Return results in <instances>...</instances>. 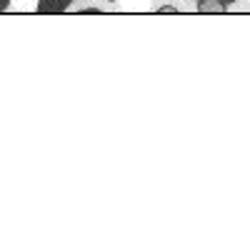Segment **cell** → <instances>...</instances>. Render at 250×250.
Listing matches in <instances>:
<instances>
[{"label":"cell","instance_id":"1","mask_svg":"<svg viewBox=\"0 0 250 250\" xmlns=\"http://www.w3.org/2000/svg\"><path fill=\"white\" fill-rule=\"evenodd\" d=\"M73 0H38V13H65Z\"/></svg>","mask_w":250,"mask_h":250},{"label":"cell","instance_id":"2","mask_svg":"<svg viewBox=\"0 0 250 250\" xmlns=\"http://www.w3.org/2000/svg\"><path fill=\"white\" fill-rule=\"evenodd\" d=\"M228 8L220 0H198V13H225Z\"/></svg>","mask_w":250,"mask_h":250},{"label":"cell","instance_id":"3","mask_svg":"<svg viewBox=\"0 0 250 250\" xmlns=\"http://www.w3.org/2000/svg\"><path fill=\"white\" fill-rule=\"evenodd\" d=\"M158 10H160V13H178V8H175V5H160Z\"/></svg>","mask_w":250,"mask_h":250},{"label":"cell","instance_id":"4","mask_svg":"<svg viewBox=\"0 0 250 250\" xmlns=\"http://www.w3.org/2000/svg\"><path fill=\"white\" fill-rule=\"evenodd\" d=\"M8 5H10V0H0V10H8Z\"/></svg>","mask_w":250,"mask_h":250},{"label":"cell","instance_id":"5","mask_svg":"<svg viewBox=\"0 0 250 250\" xmlns=\"http://www.w3.org/2000/svg\"><path fill=\"white\" fill-rule=\"evenodd\" d=\"M220 3H223V5L228 8V5H233V3H235V0H220Z\"/></svg>","mask_w":250,"mask_h":250}]
</instances>
